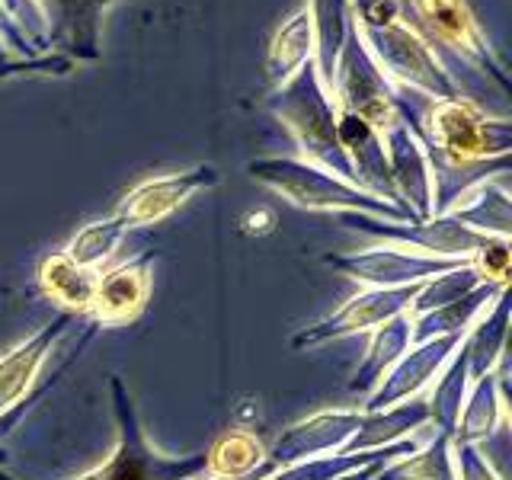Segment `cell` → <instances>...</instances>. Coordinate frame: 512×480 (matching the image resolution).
Wrapping results in <instances>:
<instances>
[{
    "mask_svg": "<svg viewBox=\"0 0 512 480\" xmlns=\"http://www.w3.org/2000/svg\"><path fill=\"white\" fill-rule=\"evenodd\" d=\"M423 7H426L429 23L439 32H445V36H452V39H464L468 16H464V7L458 0H423Z\"/></svg>",
    "mask_w": 512,
    "mask_h": 480,
    "instance_id": "d4e9b609",
    "label": "cell"
},
{
    "mask_svg": "<svg viewBox=\"0 0 512 480\" xmlns=\"http://www.w3.org/2000/svg\"><path fill=\"white\" fill-rule=\"evenodd\" d=\"M432 135H436L442 154L452 164H474L496 151H503V135H493L468 106L448 103L432 116Z\"/></svg>",
    "mask_w": 512,
    "mask_h": 480,
    "instance_id": "9c48e42d",
    "label": "cell"
},
{
    "mask_svg": "<svg viewBox=\"0 0 512 480\" xmlns=\"http://www.w3.org/2000/svg\"><path fill=\"white\" fill-rule=\"evenodd\" d=\"M333 269L343 276L362 282L365 288H394V285H413L426 282L442 272H452L468 260H442L429 253H404V250H368V253H349V256H327Z\"/></svg>",
    "mask_w": 512,
    "mask_h": 480,
    "instance_id": "277c9868",
    "label": "cell"
},
{
    "mask_svg": "<svg viewBox=\"0 0 512 480\" xmlns=\"http://www.w3.org/2000/svg\"><path fill=\"white\" fill-rule=\"evenodd\" d=\"M151 260L154 256L144 253L138 260H128L116 269L100 272L87 320H93L100 330L135 324L151 298Z\"/></svg>",
    "mask_w": 512,
    "mask_h": 480,
    "instance_id": "52a82bcc",
    "label": "cell"
},
{
    "mask_svg": "<svg viewBox=\"0 0 512 480\" xmlns=\"http://www.w3.org/2000/svg\"><path fill=\"white\" fill-rule=\"evenodd\" d=\"M384 468V461H375V464H365V468H359V471H349V474H343V477H333V480H375V474Z\"/></svg>",
    "mask_w": 512,
    "mask_h": 480,
    "instance_id": "484cf974",
    "label": "cell"
},
{
    "mask_svg": "<svg viewBox=\"0 0 512 480\" xmlns=\"http://www.w3.org/2000/svg\"><path fill=\"white\" fill-rule=\"evenodd\" d=\"M416 448H420L416 439H400V442H391L384 448H368V452H333V455H320V458L288 464V468H279L266 480H333V477L359 471V468H365V464H375V461L391 464L404 455H413Z\"/></svg>",
    "mask_w": 512,
    "mask_h": 480,
    "instance_id": "4fadbf2b",
    "label": "cell"
},
{
    "mask_svg": "<svg viewBox=\"0 0 512 480\" xmlns=\"http://www.w3.org/2000/svg\"><path fill=\"white\" fill-rule=\"evenodd\" d=\"M468 266L484 285L509 288V244H506V237L487 240L484 247H477L468 256Z\"/></svg>",
    "mask_w": 512,
    "mask_h": 480,
    "instance_id": "603a6c76",
    "label": "cell"
},
{
    "mask_svg": "<svg viewBox=\"0 0 512 480\" xmlns=\"http://www.w3.org/2000/svg\"><path fill=\"white\" fill-rule=\"evenodd\" d=\"M436 388L429 394V423H436L439 432H448L452 436L455 432V423H458V413H461V404L464 397H468V388H471V372H468V356H464L461 343L455 346V352L448 356V362L439 368L436 375Z\"/></svg>",
    "mask_w": 512,
    "mask_h": 480,
    "instance_id": "ac0fdd59",
    "label": "cell"
},
{
    "mask_svg": "<svg viewBox=\"0 0 512 480\" xmlns=\"http://www.w3.org/2000/svg\"><path fill=\"white\" fill-rule=\"evenodd\" d=\"M77 324V317L61 311L52 324H45L23 343L0 356V436H7L29 404V388L36 384L45 359L52 356L55 343Z\"/></svg>",
    "mask_w": 512,
    "mask_h": 480,
    "instance_id": "3957f363",
    "label": "cell"
},
{
    "mask_svg": "<svg viewBox=\"0 0 512 480\" xmlns=\"http://www.w3.org/2000/svg\"><path fill=\"white\" fill-rule=\"evenodd\" d=\"M260 176L266 183H272L276 189H282L288 199H295L301 205H311V208H368V212H384V215H400L394 208L372 202L359 196L356 189H349L343 183H333L317 176L314 170H304V167H288V164H266L260 167Z\"/></svg>",
    "mask_w": 512,
    "mask_h": 480,
    "instance_id": "ba28073f",
    "label": "cell"
},
{
    "mask_svg": "<svg viewBox=\"0 0 512 480\" xmlns=\"http://www.w3.org/2000/svg\"><path fill=\"white\" fill-rule=\"evenodd\" d=\"M477 285H484V282L474 276L468 263L452 269V272H442V276H436V279H429V282L420 285V292H416L407 317H420L426 311L442 308V304H452V301H458L464 295H471Z\"/></svg>",
    "mask_w": 512,
    "mask_h": 480,
    "instance_id": "44dd1931",
    "label": "cell"
},
{
    "mask_svg": "<svg viewBox=\"0 0 512 480\" xmlns=\"http://www.w3.org/2000/svg\"><path fill=\"white\" fill-rule=\"evenodd\" d=\"M506 333H509V292L503 288L493 298L490 308L474 320V327L461 336V349L468 356L471 381L493 372L506 352Z\"/></svg>",
    "mask_w": 512,
    "mask_h": 480,
    "instance_id": "9a60e30c",
    "label": "cell"
},
{
    "mask_svg": "<svg viewBox=\"0 0 512 480\" xmlns=\"http://www.w3.org/2000/svg\"><path fill=\"white\" fill-rule=\"evenodd\" d=\"M266 461L263 442L247 429H228L205 452L208 477H247Z\"/></svg>",
    "mask_w": 512,
    "mask_h": 480,
    "instance_id": "d6986e66",
    "label": "cell"
},
{
    "mask_svg": "<svg viewBox=\"0 0 512 480\" xmlns=\"http://www.w3.org/2000/svg\"><path fill=\"white\" fill-rule=\"evenodd\" d=\"M410 346H413V327H410L407 314L391 317L388 324H381L378 330H372V343H368L365 359L356 368V378L349 381V391L368 394L384 378V372H388V368L400 356H404Z\"/></svg>",
    "mask_w": 512,
    "mask_h": 480,
    "instance_id": "e0dca14e",
    "label": "cell"
},
{
    "mask_svg": "<svg viewBox=\"0 0 512 480\" xmlns=\"http://www.w3.org/2000/svg\"><path fill=\"white\" fill-rule=\"evenodd\" d=\"M202 183H212V170L180 173V176H167V180L144 183L125 199L119 218L125 224H154L160 218H167L173 208H180Z\"/></svg>",
    "mask_w": 512,
    "mask_h": 480,
    "instance_id": "8fae6325",
    "label": "cell"
},
{
    "mask_svg": "<svg viewBox=\"0 0 512 480\" xmlns=\"http://www.w3.org/2000/svg\"><path fill=\"white\" fill-rule=\"evenodd\" d=\"M122 228H125L122 218H116V221H96V224H90L87 231H80L64 253H68L77 266L100 269L103 260H109V253L116 250L119 237H122Z\"/></svg>",
    "mask_w": 512,
    "mask_h": 480,
    "instance_id": "7402d4cb",
    "label": "cell"
},
{
    "mask_svg": "<svg viewBox=\"0 0 512 480\" xmlns=\"http://www.w3.org/2000/svg\"><path fill=\"white\" fill-rule=\"evenodd\" d=\"M509 397H506V378L487 372L471 381L468 397H464L458 423L452 432V442H468L477 445L490 439L496 429L509 426Z\"/></svg>",
    "mask_w": 512,
    "mask_h": 480,
    "instance_id": "30bf717a",
    "label": "cell"
},
{
    "mask_svg": "<svg viewBox=\"0 0 512 480\" xmlns=\"http://www.w3.org/2000/svg\"><path fill=\"white\" fill-rule=\"evenodd\" d=\"M420 285L423 282L394 285V288H365V292H359L356 298L340 304L330 317L298 330L292 336V349H314V346H324L330 340H343V336L378 330L381 324H388L391 317H400V314L410 311V304H413L416 292H420Z\"/></svg>",
    "mask_w": 512,
    "mask_h": 480,
    "instance_id": "7a4b0ae2",
    "label": "cell"
},
{
    "mask_svg": "<svg viewBox=\"0 0 512 480\" xmlns=\"http://www.w3.org/2000/svg\"><path fill=\"white\" fill-rule=\"evenodd\" d=\"M452 464H455V480H500V474L480 455L477 445L452 442Z\"/></svg>",
    "mask_w": 512,
    "mask_h": 480,
    "instance_id": "cb8c5ba5",
    "label": "cell"
},
{
    "mask_svg": "<svg viewBox=\"0 0 512 480\" xmlns=\"http://www.w3.org/2000/svg\"><path fill=\"white\" fill-rule=\"evenodd\" d=\"M96 279H100V269L77 266L68 253L45 256L39 266L42 292L52 298L61 311H68L74 317H87L93 292H96Z\"/></svg>",
    "mask_w": 512,
    "mask_h": 480,
    "instance_id": "7c38bea8",
    "label": "cell"
},
{
    "mask_svg": "<svg viewBox=\"0 0 512 480\" xmlns=\"http://www.w3.org/2000/svg\"><path fill=\"white\" fill-rule=\"evenodd\" d=\"M500 292H503V288H496V285H477L471 295H464V298H458L452 304H442V308L426 311L420 317H410L413 346L426 343V340H436V336L468 333L474 327V320L490 308L493 298Z\"/></svg>",
    "mask_w": 512,
    "mask_h": 480,
    "instance_id": "2e32d148",
    "label": "cell"
},
{
    "mask_svg": "<svg viewBox=\"0 0 512 480\" xmlns=\"http://www.w3.org/2000/svg\"><path fill=\"white\" fill-rule=\"evenodd\" d=\"M375 480H455L452 464V436L439 432L426 448H416L413 455H404L375 474Z\"/></svg>",
    "mask_w": 512,
    "mask_h": 480,
    "instance_id": "ffe728a7",
    "label": "cell"
},
{
    "mask_svg": "<svg viewBox=\"0 0 512 480\" xmlns=\"http://www.w3.org/2000/svg\"><path fill=\"white\" fill-rule=\"evenodd\" d=\"M464 333L455 336H436V340L416 343L410 346L404 356H400L384 378L375 384L372 391L365 397L362 413H375V410H388L394 404H404L410 397H420V391L426 384L439 375V368L448 362V356L455 352V346L461 343Z\"/></svg>",
    "mask_w": 512,
    "mask_h": 480,
    "instance_id": "5b68a950",
    "label": "cell"
},
{
    "mask_svg": "<svg viewBox=\"0 0 512 480\" xmlns=\"http://www.w3.org/2000/svg\"><path fill=\"white\" fill-rule=\"evenodd\" d=\"M7 464H10V458H7L4 448H0V468H7Z\"/></svg>",
    "mask_w": 512,
    "mask_h": 480,
    "instance_id": "83f0119b",
    "label": "cell"
},
{
    "mask_svg": "<svg viewBox=\"0 0 512 480\" xmlns=\"http://www.w3.org/2000/svg\"><path fill=\"white\" fill-rule=\"evenodd\" d=\"M109 397L119 429L116 448H112V455L103 464H96L93 471L80 474L77 480H196L199 474H205V452L167 458L148 442L144 426L138 420L135 400L119 375L109 378ZM0 480H16V477H10L7 468H0Z\"/></svg>",
    "mask_w": 512,
    "mask_h": 480,
    "instance_id": "6da1fadb",
    "label": "cell"
},
{
    "mask_svg": "<svg viewBox=\"0 0 512 480\" xmlns=\"http://www.w3.org/2000/svg\"><path fill=\"white\" fill-rule=\"evenodd\" d=\"M426 423H429V404L420 397H410L404 404H394L388 410L362 413L356 436L346 442L343 452H368V448H384L391 442L410 439V432Z\"/></svg>",
    "mask_w": 512,
    "mask_h": 480,
    "instance_id": "5bb4252c",
    "label": "cell"
},
{
    "mask_svg": "<svg viewBox=\"0 0 512 480\" xmlns=\"http://www.w3.org/2000/svg\"><path fill=\"white\" fill-rule=\"evenodd\" d=\"M269 474H276V468H272L269 461H263L260 468H256L253 474H247V477H212V480H266Z\"/></svg>",
    "mask_w": 512,
    "mask_h": 480,
    "instance_id": "4316f807",
    "label": "cell"
},
{
    "mask_svg": "<svg viewBox=\"0 0 512 480\" xmlns=\"http://www.w3.org/2000/svg\"><path fill=\"white\" fill-rule=\"evenodd\" d=\"M359 423H362V410L314 413L308 420L288 426L282 436L272 442V448L266 452V461L279 471V468H288V464H298L308 458L343 452L346 442L356 436Z\"/></svg>",
    "mask_w": 512,
    "mask_h": 480,
    "instance_id": "8992f818",
    "label": "cell"
}]
</instances>
